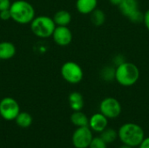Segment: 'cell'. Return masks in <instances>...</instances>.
Returning a JSON list of instances; mask_svg holds the SVG:
<instances>
[{"label":"cell","mask_w":149,"mask_h":148,"mask_svg":"<svg viewBox=\"0 0 149 148\" xmlns=\"http://www.w3.org/2000/svg\"><path fill=\"white\" fill-rule=\"evenodd\" d=\"M118 138L122 144L132 147H139L145 139V133L142 127L135 123H125L118 131Z\"/></svg>","instance_id":"obj_1"},{"label":"cell","mask_w":149,"mask_h":148,"mask_svg":"<svg viewBox=\"0 0 149 148\" xmlns=\"http://www.w3.org/2000/svg\"><path fill=\"white\" fill-rule=\"evenodd\" d=\"M139 79L140 70L134 63L124 61L115 68V80L121 86H133L137 83Z\"/></svg>","instance_id":"obj_2"},{"label":"cell","mask_w":149,"mask_h":148,"mask_svg":"<svg viewBox=\"0 0 149 148\" xmlns=\"http://www.w3.org/2000/svg\"><path fill=\"white\" fill-rule=\"evenodd\" d=\"M11 19L19 24H27L34 19L35 9L31 3L25 0H17L10 7Z\"/></svg>","instance_id":"obj_3"},{"label":"cell","mask_w":149,"mask_h":148,"mask_svg":"<svg viewBox=\"0 0 149 148\" xmlns=\"http://www.w3.org/2000/svg\"><path fill=\"white\" fill-rule=\"evenodd\" d=\"M56 26L57 25L54 23L53 18L45 15L35 17L30 24L32 33L40 38H51Z\"/></svg>","instance_id":"obj_4"},{"label":"cell","mask_w":149,"mask_h":148,"mask_svg":"<svg viewBox=\"0 0 149 148\" xmlns=\"http://www.w3.org/2000/svg\"><path fill=\"white\" fill-rule=\"evenodd\" d=\"M60 73L64 80L72 85L79 84L84 78V72L81 66L73 61L64 63L60 69Z\"/></svg>","instance_id":"obj_5"},{"label":"cell","mask_w":149,"mask_h":148,"mask_svg":"<svg viewBox=\"0 0 149 148\" xmlns=\"http://www.w3.org/2000/svg\"><path fill=\"white\" fill-rule=\"evenodd\" d=\"M20 113L17 101L11 97H5L0 101V116L8 121L15 120Z\"/></svg>","instance_id":"obj_6"},{"label":"cell","mask_w":149,"mask_h":148,"mask_svg":"<svg viewBox=\"0 0 149 148\" xmlns=\"http://www.w3.org/2000/svg\"><path fill=\"white\" fill-rule=\"evenodd\" d=\"M121 105L119 100L113 97H107L101 100L100 112L107 119H116L121 113Z\"/></svg>","instance_id":"obj_7"},{"label":"cell","mask_w":149,"mask_h":148,"mask_svg":"<svg viewBox=\"0 0 149 148\" xmlns=\"http://www.w3.org/2000/svg\"><path fill=\"white\" fill-rule=\"evenodd\" d=\"M93 138V131L89 126L77 127L72 133V142L75 148H88Z\"/></svg>","instance_id":"obj_8"},{"label":"cell","mask_w":149,"mask_h":148,"mask_svg":"<svg viewBox=\"0 0 149 148\" xmlns=\"http://www.w3.org/2000/svg\"><path fill=\"white\" fill-rule=\"evenodd\" d=\"M52 37L55 44L59 46H67L72 41V32L68 26H56Z\"/></svg>","instance_id":"obj_9"},{"label":"cell","mask_w":149,"mask_h":148,"mask_svg":"<svg viewBox=\"0 0 149 148\" xmlns=\"http://www.w3.org/2000/svg\"><path fill=\"white\" fill-rule=\"evenodd\" d=\"M108 125V119L103 115L100 112L94 113L89 119V127L92 131L96 133H101L104 131Z\"/></svg>","instance_id":"obj_10"},{"label":"cell","mask_w":149,"mask_h":148,"mask_svg":"<svg viewBox=\"0 0 149 148\" xmlns=\"http://www.w3.org/2000/svg\"><path fill=\"white\" fill-rule=\"evenodd\" d=\"M118 7L121 14L127 18L135 11L140 10L137 0H123Z\"/></svg>","instance_id":"obj_11"},{"label":"cell","mask_w":149,"mask_h":148,"mask_svg":"<svg viewBox=\"0 0 149 148\" xmlns=\"http://www.w3.org/2000/svg\"><path fill=\"white\" fill-rule=\"evenodd\" d=\"M98 6V0H77L76 9L83 15L91 14Z\"/></svg>","instance_id":"obj_12"},{"label":"cell","mask_w":149,"mask_h":148,"mask_svg":"<svg viewBox=\"0 0 149 148\" xmlns=\"http://www.w3.org/2000/svg\"><path fill=\"white\" fill-rule=\"evenodd\" d=\"M16 54L15 45L9 41L0 42V59L8 60L12 58Z\"/></svg>","instance_id":"obj_13"},{"label":"cell","mask_w":149,"mask_h":148,"mask_svg":"<svg viewBox=\"0 0 149 148\" xmlns=\"http://www.w3.org/2000/svg\"><path fill=\"white\" fill-rule=\"evenodd\" d=\"M69 106L71 109L75 111H81L84 107V98L82 94L79 92H72L69 94L68 97Z\"/></svg>","instance_id":"obj_14"},{"label":"cell","mask_w":149,"mask_h":148,"mask_svg":"<svg viewBox=\"0 0 149 148\" xmlns=\"http://www.w3.org/2000/svg\"><path fill=\"white\" fill-rule=\"evenodd\" d=\"M52 18L57 26H68L72 21V15L65 10H60L53 15Z\"/></svg>","instance_id":"obj_15"},{"label":"cell","mask_w":149,"mask_h":148,"mask_svg":"<svg viewBox=\"0 0 149 148\" xmlns=\"http://www.w3.org/2000/svg\"><path fill=\"white\" fill-rule=\"evenodd\" d=\"M71 122L77 127L88 126H89V119L88 117L82 113L81 111H75L72 113L70 117Z\"/></svg>","instance_id":"obj_16"},{"label":"cell","mask_w":149,"mask_h":148,"mask_svg":"<svg viewBox=\"0 0 149 148\" xmlns=\"http://www.w3.org/2000/svg\"><path fill=\"white\" fill-rule=\"evenodd\" d=\"M90 19L91 22L93 25L95 26H101L105 24L107 17H106V13L96 8L91 14H90Z\"/></svg>","instance_id":"obj_17"},{"label":"cell","mask_w":149,"mask_h":148,"mask_svg":"<svg viewBox=\"0 0 149 148\" xmlns=\"http://www.w3.org/2000/svg\"><path fill=\"white\" fill-rule=\"evenodd\" d=\"M32 117L30 113L26 112H20L17 118L15 119L16 124L22 127V128H27L32 124Z\"/></svg>","instance_id":"obj_18"},{"label":"cell","mask_w":149,"mask_h":148,"mask_svg":"<svg viewBox=\"0 0 149 148\" xmlns=\"http://www.w3.org/2000/svg\"><path fill=\"white\" fill-rule=\"evenodd\" d=\"M101 139L107 143V144H112L118 138V132H116L113 128L107 127L104 131L100 133Z\"/></svg>","instance_id":"obj_19"},{"label":"cell","mask_w":149,"mask_h":148,"mask_svg":"<svg viewBox=\"0 0 149 148\" xmlns=\"http://www.w3.org/2000/svg\"><path fill=\"white\" fill-rule=\"evenodd\" d=\"M101 79L105 81H112L115 79V68L112 66H106L101 70Z\"/></svg>","instance_id":"obj_20"},{"label":"cell","mask_w":149,"mask_h":148,"mask_svg":"<svg viewBox=\"0 0 149 148\" xmlns=\"http://www.w3.org/2000/svg\"><path fill=\"white\" fill-rule=\"evenodd\" d=\"M107 143L101 139V137H94L93 138L89 148H107Z\"/></svg>","instance_id":"obj_21"},{"label":"cell","mask_w":149,"mask_h":148,"mask_svg":"<svg viewBox=\"0 0 149 148\" xmlns=\"http://www.w3.org/2000/svg\"><path fill=\"white\" fill-rule=\"evenodd\" d=\"M128 19L134 23V24H141L143 23V19H144V13L141 11V10H138L137 11H135L133 15H131Z\"/></svg>","instance_id":"obj_22"},{"label":"cell","mask_w":149,"mask_h":148,"mask_svg":"<svg viewBox=\"0 0 149 148\" xmlns=\"http://www.w3.org/2000/svg\"><path fill=\"white\" fill-rule=\"evenodd\" d=\"M0 19H2V20H3V21L11 19L10 9H8V10H1V11H0Z\"/></svg>","instance_id":"obj_23"},{"label":"cell","mask_w":149,"mask_h":148,"mask_svg":"<svg viewBox=\"0 0 149 148\" xmlns=\"http://www.w3.org/2000/svg\"><path fill=\"white\" fill-rule=\"evenodd\" d=\"M11 5L10 0H0V11L10 9Z\"/></svg>","instance_id":"obj_24"},{"label":"cell","mask_w":149,"mask_h":148,"mask_svg":"<svg viewBox=\"0 0 149 148\" xmlns=\"http://www.w3.org/2000/svg\"><path fill=\"white\" fill-rule=\"evenodd\" d=\"M143 23H144V24H145V27L147 28V30L149 31V9L144 13Z\"/></svg>","instance_id":"obj_25"},{"label":"cell","mask_w":149,"mask_h":148,"mask_svg":"<svg viewBox=\"0 0 149 148\" xmlns=\"http://www.w3.org/2000/svg\"><path fill=\"white\" fill-rule=\"evenodd\" d=\"M139 147L140 148H149V137L145 138Z\"/></svg>","instance_id":"obj_26"},{"label":"cell","mask_w":149,"mask_h":148,"mask_svg":"<svg viewBox=\"0 0 149 148\" xmlns=\"http://www.w3.org/2000/svg\"><path fill=\"white\" fill-rule=\"evenodd\" d=\"M122 1H123V0H109L110 3L113 4V5H115V6H119Z\"/></svg>","instance_id":"obj_27"},{"label":"cell","mask_w":149,"mask_h":148,"mask_svg":"<svg viewBox=\"0 0 149 148\" xmlns=\"http://www.w3.org/2000/svg\"><path fill=\"white\" fill-rule=\"evenodd\" d=\"M119 148H133V147H130V146H127V145L123 144L122 146H120Z\"/></svg>","instance_id":"obj_28"},{"label":"cell","mask_w":149,"mask_h":148,"mask_svg":"<svg viewBox=\"0 0 149 148\" xmlns=\"http://www.w3.org/2000/svg\"><path fill=\"white\" fill-rule=\"evenodd\" d=\"M0 60H1V59H0Z\"/></svg>","instance_id":"obj_29"}]
</instances>
